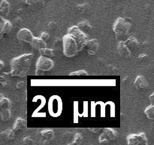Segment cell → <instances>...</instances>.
<instances>
[{"label": "cell", "instance_id": "ba28073f", "mask_svg": "<svg viewBox=\"0 0 154 145\" xmlns=\"http://www.w3.org/2000/svg\"><path fill=\"white\" fill-rule=\"evenodd\" d=\"M17 37L21 42H26V43H30L33 39V35L29 30L26 28L21 29L17 34Z\"/></svg>", "mask_w": 154, "mask_h": 145}, {"label": "cell", "instance_id": "4fadbf2b", "mask_svg": "<svg viewBox=\"0 0 154 145\" xmlns=\"http://www.w3.org/2000/svg\"><path fill=\"white\" fill-rule=\"evenodd\" d=\"M26 128V121L22 118H17L14 125L13 129L14 130V131H19V130H25Z\"/></svg>", "mask_w": 154, "mask_h": 145}, {"label": "cell", "instance_id": "cb8c5ba5", "mask_svg": "<svg viewBox=\"0 0 154 145\" xmlns=\"http://www.w3.org/2000/svg\"><path fill=\"white\" fill-rule=\"evenodd\" d=\"M12 29V24L10 21H6L5 20L4 21V24H3V27H2V31L3 33H10L11 30Z\"/></svg>", "mask_w": 154, "mask_h": 145}, {"label": "cell", "instance_id": "e0dca14e", "mask_svg": "<svg viewBox=\"0 0 154 145\" xmlns=\"http://www.w3.org/2000/svg\"><path fill=\"white\" fill-rule=\"evenodd\" d=\"M77 27H78L80 30H81L82 31H84V32L85 31V30L86 31H90V30H92L91 25H90V23L87 21L80 22L79 24H78V26H77Z\"/></svg>", "mask_w": 154, "mask_h": 145}, {"label": "cell", "instance_id": "9c48e42d", "mask_svg": "<svg viewBox=\"0 0 154 145\" xmlns=\"http://www.w3.org/2000/svg\"><path fill=\"white\" fill-rule=\"evenodd\" d=\"M86 46L87 47V53L90 55H94L96 54L99 48V41L96 39H92L87 41Z\"/></svg>", "mask_w": 154, "mask_h": 145}, {"label": "cell", "instance_id": "8992f818", "mask_svg": "<svg viewBox=\"0 0 154 145\" xmlns=\"http://www.w3.org/2000/svg\"><path fill=\"white\" fill-rule=\"evenodd\" d=\"M127 143L129 145L147 144V138L144 133L131 134L127 137Z\"/></svg>", "mask_w": 154, "mask_h": 145}, {"label": "cell", "instance_id": "484cf974", "mask_svg": "<svg viewBox=\"0 0 154 145\" xmlns=\"http://www.w3.org/2000/svg\"><path fill=\"white\" fill-rule=\"evenodd\" d=\"M70 76H87L88 75V72L87 71L84 70V69H81V70L75 71V72H72L69 74Z\"/></svg>", "mask_w": 154, "mask_h": 145}, {"label": "cell", "instance_id": "d6986e66", "mask_svg": "<svg viewBox=\"0 0 154 145\" xmlns=\"http://www.w3.org/2000/svg\"><path fill=\"white\" fill-rule=\"evenodd\" d=\"M9 9H10V5L5 0H3L1 3H0V11L2 13L5 14L7 15L9 12Z\"/></svg>", "mask_w": 154, "mask_h": 145}, {"label": "cell", "instance_id": "8fae6325", "mask_svg": "<svg viewBox=\"0 0 154 145\" xmlns=\"http://www.w3.org/2000/svg\"><path fill=\"white\" fill-rule=\"evenodd\" d=\"M148 82L144 76H138L135 80V86L137 89H146L148 87Z\"/></svg>", "mask_w": 154, "mask_h": 145}, {"label": "cell", "instance_id": "1f68e13d", "mask_svg": "<svg viewBox=\"0 0 154 145\" xmlns=\"http://www.w3.org/2000/svg\"><path fill=\"white\" fill-rule=\"evenodd\" d=\"M153 96H154L153 93L150 96V102H151V104H153Z\"/></svg>", "mask_w": 154, "mask_h": 145}, {"label": "cell", "instance_id": "277c9868", "mask_svg": "<svg viewBox=\"0 0 154 145\" xmlns=\"http://www.w3.org/2000/svg\"><path fill=\"white\" fill-rule=\"evenodd\" d=\"M67 33L70 34L75 39V40L76 41L80 51L84 47H86L87 42L88 41V36H87V35L84 31L80 30L77 26H72V27H71L68 30Z\"/></svg>", "mask_w": 154, "mask_h": 145}, {"label": "cell", "instance_id": "2e32d148", "mask_svg": "<svg viewBox=\"0 0 154 145\" xmlns=\"http://www.w3.org/2000/svg\"><path fill=\"white\" fill-rule=\"evenodd\" d=\"M0 84L4 87H7L10 84L9 74L7 72H2L0 74Z\"/></svg>", "mask_w": 154, "mask_h": 145}, {"label": "cell", "instance_id": "f1b7e54d", "mask_svg": "<svg viewBox=\"0 0 154 145\" xmlns=\"http://www.w3.org/2000/svg\"><path fill=\"white\" fill-rule=\"evenodd\" d=\"M40 38L42 39V40L45 41V42H47V41L49 39L50 36H49V34H48V33H46V32H44V33H42Z\"/></svg>", "mask_w": 154, "mask_h": 145}, {"label": "cell", "instance_id": "5b68a950", "mask_svg": "<svg viewBox=\"0 0 154 145\" xmlns=\"http://www.w3.org/2000/svg\"><path fill=\"white\" fill-rule=\"evenodd\" d=\"M54 66V63L50 57L41 55L36 62V69L42 72L49 71Z\"/></svg>", "mask_w": 154, "mask_h": 145}, {"label": "cell", "instance_id": "3957f363", "mask_svg": "<svg viewBox=\"0 0 154 145\" xmlns=\"http://www.w3.org/2000/svg\"><path fill=\"white\" fill-rule=\"evenodd\" d=\"M63 53L66 57H72L78 54L79 48L76 41L70 34L67 33L63 39Z\"/></svg>", "mask_w": 154, "mask_h": 145}, {"label": "cell", "instance_id": "52a82bcc", "mask_svg": "<svg viewBox=\"0 0 154 145\" xmlns=\"http://www.w3.org/2000/svg\"><path fill=\"white\" fill-rule=\"evenodd\" d=\"M116 137H117V133L113 128H104L103 133L99 136V142L101 143H108L110 140H114Z\"/></svg>", "mask_w": 154, "mask_h": 145}, {"label": "cell", "instance_id": "d4e9b609", "mask_svg": "<svg viewBox=\"0 0 154 145\" xmlns=\"http://www.w3.org/2000/svg\"><path fill=\"white\" fill-rule=\"evenodd\" d=\"M83 140V136L81 135L80 133L76 134L75 137V140L72 143V144H78V143H81Z\"/></svg>", "mask_w": 154, "mask_h": 145}, {"label": "cell", "instance_id": "ac0fdd59", "mask_svg": "<svg viewBox=\"0 0 154 145\" xmlns=\"http://www.w3.org/2000/svg\"><path fill=\"white\" fill-rule=\"evenodd\" d=\"M39 52H40L41 55L45 56V57H54V50L51 49V48H48L47 47L46 48H41V49H39Z\"/></svg>", "mask_w": 154, "mask_h": 145}, {"label": "cell", "instance_id": "44dd1931", "mask_svg": "<svg viewBox=\"0 0 154 145\" xmlns=\"http://www.w3.org/2000/svg\"><path fill=\"white\" fill-rule=\"evenodd\" d=\"M144 113H145L146 116L148 119H154V106L153 104L148 106L147 108L144 110Z\"/></svg>", "mask_w": 154, "mask_h": 145}, {"label": "cell", "instance_id": "7c38bea8", "mask_svg": "<svg viewBox=\"0 0 154 145\" xmlns=\"http://www.w3.org/2000/svg\"><path fill=\"white\" fill-rule=\"evenodd\" d=\"M30 44H31V45L33 48L38 50L41 49V48H44L47 47L46 42H45L41 38L38 37H33L32 40L30 42Z\"/></svg>", "mask_w": 154, "mask_h": 145}, {"label": "cell", "instance_id": "30bf717a", "mask_svg": "<svg viewBox=\"0 0 154 145\" xmlns=\"http://www.w3.org/2000/svg\"><path fill=\"white\" fill-rule=\"evenodd\" d=\"M117 51L120 57L123 58H128L131 56V51L127 45L123 41H120L117 45Z\"/></svg>", "mask_w": 154, "mask_h": 145}, {"label": "cell", "instance_id": "5bb4252c", "mask_svg": "<svg viewBox=\"0 0 154 145\" xmlns=\"http://www.w3.org/2000/svg\"><path fill=\"white\" fill-rule=\"evenodd\" d=\"M124 43L128 46V48H136L139 45V42L138 39L134 36H129L126 40L124 41Z\"/></svg>", "mask_w": 154, "mask_h": 145}, {"label": "cell", "instance_id": "e575fe53", "mask_svg": "<svg viewBox=\"0 0 154 145\" xmlns=\"http://www.w3.org/2000/svg\"><path fill=\"white\" fill-rule=\"evenodd\" d=\"M3 35H4V33H2V32H0V40H1L2 39L3 37Z\"/></svg>", "mask_w": 154, "mask_h": 145}, {"label": "cell", "instance_id": "836d02e7", "mask_svg": "<svg viewBox=\"0 0 154 145\" xmlns=\"http://www.w3.org/2000/svg\"><path fill=\"white\" fill-rule=\"evenodd\" d=\"M3 66H4V63H3L2 62L1 60H0V71H1V69H2Z\"/></svg>", "mask_w": 154, "mask_h": 145}, {"label": "cell", "instance_id": "4dcf8cb0", "mask_svg": "<svg viewBox=\"0 0 154 145\" xmlns=\"http://www.w3.org/2000/svg\"><path fill=\"white\" fill-rule=\"evenodd\" d=\"M25 85V82H18L17 85V89L18 90H21V89H24Z\"/></svg>", "mask_w": 154, "mask_h": 145}, {"label": "cell", "instance_id": "83f0119b", "mask_svg": "<svg viewBox=\"0 0 154 145\" xmlns=\"http://www.w3.org/2000/svg\"><path fill=\"white\" fill-rule=\"evenodd\" d=\"M23 143H25V144H33L35 143L34 140L32 139V137H26L23 138Z\"/></svg>", "mask_w": 154, "mask_h": 145}, {"label": "cell", "instance_id": "4316f807", "mask_svg": "<svg viewBox=\"0 0 154 145\" xmlns=\"http://www.w3.org/2000/svg\"><path fill=\"white\" fill-rule=\"evenodd\" d=\"M77 8H78L80 11H86L89 9V5L87 4V3L78 5H77Z\"/></svg>", "mask_w": 154, "mask_h": 145}, {"label": "cell", "instance_id": "7a4b0ae2", "mask_svg": "<svg viewBox=\"0 0 154 145\" xmlns=\"http://www.w3.org/2000/svg\"><path fill=\"white\" fill-rule=\"evenodd\" d=\"M130 28V23L128 22L126 19L123 18H117L113 25V30L115 33L116 39L119 41L124 42L129 37Z\"/></svg>", "mask_w": 154, "mask_h": 145}, {"label": "cell", "instance_id": "6da1fadb", "mask_svg": "<svg viewBox=\"0 0 154 145\" xmlns=\"http://www.w3.org/2000/svg\"><path fill=\"white\" fill-rule=\"evenodd\" d=\"M32 59V54H24L12 59L11 60L10 75L17 77L26 76L31 66Z\"/></svg>", "mask_w": 154, "mask_h": 145}, {"label": "cell", "instance_id": "d6a6232c", "mask_svg": "<svg viewBox=\"0 0 154 145\" xmlns=\"http://www.w3.org/2000/svg\"><path fill=\"white\" fill-rule=\"evenodd\" d=\"M90 131H93V132L94 133H97V131H99V128H90Z\"/></svg>", "mask_w": 154, "mask_h": 145}, {"label": "cell", "instance_id": "9a60e30c", "mask_svg": "<svg viewBox=\"0 0 154 145\" xmlns=\"http://www.w3.org/2000/svg\"><path fill=\"white\" fill-rule=\"evenodd\" d=\"M11 101L0 94V111L5 109H10Z\"/></svg>", "mask_w": 154, "mask_h": 145}, {"label": "cell", "instance_id": "ffe728a7", "mask_svg": "<svg viewBox=\"0 0 154 145\" xmlns=\"http://www.w3.org/2000/svg\"><path fill=\"white\" fill-rule=\"evenodd\" d=\"M42 137L45 139V140H51L54 138V131H51V130H43V131L41 132Z\"/></svg>", "mask_w": 154, "mask_h": 145}, {"label": "cell", "instance_id": "603a6c76", "mask_svg": "<svg viewBox=\"0 0 154 145\" xmlns=\"http://www.w3.org/2000/svg\"><path fill=\"white\" fill-rule=\"evenodd\" d=\"M11 117L10 109H5L0 111V118L3 121H8Z\"/></svg>", "mask_w": 154, "mask_h": 145}, {"label": "cell", "instance_id": "f546056e", "mask_svg": "<svg viewBox=\"0 0 154 145\" xmlns=\"http://www.w3.org/2000/svg\"><path fill=\"white\" fill-rule=\"evenodd\" d=\"M147 55L146 54H140L139 57H138V61H142V60H145L147 59Z\"/></svg>", "mask_w": 154, "mask_h": 145}, {"label": "cell", "instance_id": "7402d4cb", "mask_svg": "<svg viewBox=\"0 0 154 145\" xmlns=\"http://www.w3.org/2000/svg\"><path fill=\"white\" fill-rule=\"evenodd\" d=\"M2 137L6 139H12L14 136V129H6L5 131L1 133Z\"/></svg>", "mask_w": 154, "mask_h": 145}]
</instances>
